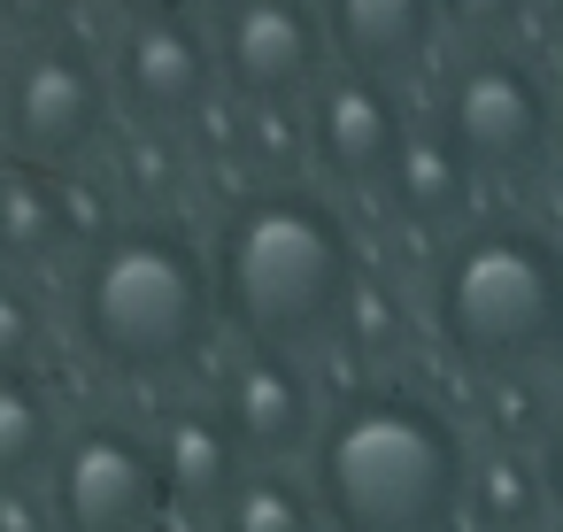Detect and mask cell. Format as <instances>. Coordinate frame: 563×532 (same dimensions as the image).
<instances>
[{
    "instance_id": "2e32d148",
    "label": "cell",
    "mask_w": 563,
    "mask_h": 532,
    "mask_svg": "<svg viewBox=\"0 0 563 532\" xmlns=\"http://www.w3.org/2000/svg\"><path fill=\"white\" fill-rule=\"evenodd\" d=\"M70 232H63V193H55V170L40 163H0V255L9 263H40L55 255Z\"/></svg>"
},
{
    "instance_id": "44dd1931",
    "label": "cell",
    "mask_w": 563,
    "mask_h": 532,
    "mask_svg": "<svg viewBox=\"0 0 563 532\" xmlns=\"http://www.w3.org/2000/svg\"><path fill=\"white\" fill-rule=\"evenodd\" d=\"M32 347H40V317H32V301H24L16 286H0V370H24Z\"/></svg>"
},
{
    "instance_id": "9a60e30c",
    "label": "cell",
    "mask_w": 563,
    "mask_h": 532,
    "mask_svg": "<svg viewBox=\"0 0 563 532\" xmlns=\"http://www.w3.org/2000/svg\"><path fill=\"white\" fill-rule=\"evenodd\" d=\"M548 486L540 463L525 447H486L471 455V486H463V524L471 532H548Z\"/></svg>"
},
{
    "instance_id": "e0dca14e",
    "label": "cell",
    "mask_w": 563,
    "mask_h": 532,
    "mask_svg": "<svg viewBox=\"0 0 563 532\" xmlns=\"http://www.w3.org/2000/svg\"><path fill=\"white\" fill-rule=\"evenodd\" d=\"M55 455V401L32 370H0V494L32 486Z\"/></svg>"
},
{
    "instance_id": "ba28073f",
    "label": "cell",
    "mask_w": 563,
    "mask_h": 532,
    "mask_svg": "<svg viewBox=\"0 0 563 532\" xmlns=\"http://www.w3.org/2000/svg\"><path fill=\"white\" fill-rule=\"evenodd\" d=\"M163 509V463L155 440L124 424H86L55 463V524L63 532H147Z\"/></svg>"
},
{
    "instance_id": "cb8c5ba5",
    "label": "cell",
    "mask_w": 563,
    "mask_h": 532,
    "mask_svg": "<svg viewBox=\"0 0 563 532\" xmlns=\"http://www.w3.org/2000/svg\"><path fill=\"white\" fill-rule=\"evenodd\" d=\"M548 170H555V186H563V124H555V155H548Z\"/></svg>"
},
{
    "instance_id": "7a4b0ae2",
    "label": "cell",
    "mask_w": 563,
    "mask_h": 532,
    "mask_svg": "<svg viewBox=\"0 0 563 532\" xmlns=\"http://www.w3.org/2000/svg\"><path fill=\"white\" fill-rule=\"evenodd\" d=\"M217 309L247 332V347H317L347 324V301L363 286V255L347 217L324 193L263 186L247 193L217 232Z\"/></svg>"
},
{
    "instance_id": "8992f818",
    "label": "cell",
    "mask_w": 563,
    "mask_h": 532,
    "mask_svg": "<svg viewBox=\"0 0 563 532\" xmlns=\"http://www.w3.org/2000/svg\"><path fill=\"white\" fill-rule=\"evenodd\" d=\"M209 47L232 101H255V109H301L332 78V40L317 0H224Z\"/></svg>"
},
{
    "instance_id": "ac0fdd59",
    "label": "cell",
    "mask_w": 563,
    "mask_h": 532,
    "mask_svg": "<svg viewBox=\"0 0 563 532\" xmlns=\"http://www.w3.org/2000/svg\"><path fill=\"white\" fill-rule=\"evenodd\" d=\"M217 532H324V509L309 486H294L286 470H247L232 486V501L217 509Z\"/></svg>"
},
{
    "instance_id": "3957f363",
    "label": "cell",
    "mask_w": 563,
    "mask_h": 532,
    "mask_svg": "<svg viewBox=\"0 0 563 532\" xmlns=\"http://www.w3.org/2000/svg\"><path fill=\"white\" fill-rule=\"evenodd\" d=\"M432 332L455 363L509 378L563 355V240L532 217H471L432 255Z\"/></svg>"
},
{
    "instance_id": "8fae6325",
    "label": "cell",
    "mask_w": 563,
    "mask_h": 532,
    "mask_svg": "<svg viewBox=\"0 0 563 532\" xmlns=\"http://www.w3.org/2000/svg\"><path fill=\"white\" fill-rule=\"evenodd\" d=\"M124 93L140 101V117L155 124H178V117H201L217 101V47L186 24V16H140L124 32Z\"/></svg>"
},
{
    "instance_id": "6da1fadb",
    "label": "cell",
    "mask_w": 563,
    "mask_h": 532,
    "mask_svg": "<svg viewBox=\"0 0 563 532\" xmlns=\"http://www.w3.org/2000/svg\"><path fill=\"white\" fill-rule=\"evenodd\" d=\"M471 486L463 424L417 386H355L317 432V509L332 532H455Z\"/></svg>"
},
{
    "instance_id": "484cf974",
    "label": "cell",
    "mask_w": 563,
    "mask_h": 532,
    "mask_svg": "<svg viewBox=\"0 0 563 532\" xmlns=\"http://www.w3.org/2000/svg\"><path fill=\"white\" fill-rule=\"evenodd\" d=\"M163 9H186V0H163Z\"/></svg>"
},
{
    "instance_id": "4316f807",
    "label": "cell",
    "mask_w": 563,
    "mask_h": 532,
    "mask_svg": "<svg viewBox=\"0 0 563 532\" xmlns=\"http://www.w3.org/2000/svg\"><path fill=\"white\" fill-rule=\"evenodd\" d=\"M555 363H563V355H555Z\"/></svg>"
},
{
    "instance_id": "d6986e66",
    "label": "cell",
    "mask_w": 563,
    "mask_h": 532,
    "mask_svg": "<svg viewBox=\"0 0 563 532\" xmlns=\"http://www.w3.org/2000/svg\"><path fill=\"white\" fill-rule=\"evenodd\" d=\"M486 417H494V447H525V455H532L555 409L525 386V370H509V378H494V409H486Z\"/></svg>"
},
{
    "instance_id": "52a82bcc",
    "label": "cell",
    "mask_w": 563,
    "mask_h": 532,
    "mask_svg": "<svg viewBox=\"0 0 563 532\" xmlns=\"http://www.w3.org/2000/svg\"><path fill=\"white\" fill-rule=\"evenodd\" d=\"M0 117H9V140L24 147V163L40 170H63L70 155H86L109 124V101H101V70L70 47V40H47L32 47L9 86H0Z\"/></svg>"
},
{
    "instance_id": "30bf717a",
    "label": "cell",
    "mask_w": 563,
    "mask_h": 532,
    "mask_svg": "<svg viewBox=\"0 0 563 532\" xmlns=\"http://www.w3.org/2000/svg\"><path fill=\"white\" fill-rule=\"evenodd\" d=\"M224 424H232V440L247 447V455H263V463H278V455H294V447H317V386H309V370L294 363V355H278V347H247L232 370H224Z\"/></svg>"
},
{
    "instance_id": "4fadbf2b",
    "label": "cell",
    "mask_w": 563,
    "mask_h": 532,
    "mask_svg": "<svg viewBox=\"0 0 563 532\" xmlns=\"http://www.w3.org/2000/svg\"><path fill=\"white\" fill-rule=\"evenodd\" d=\"M155 463H163V501L209 509V517H217V509L232 501V486L247 478V447L232 440L224 409H209V401H186V409L163 417Z\"/></svg>"
},
{
    "instance_id": "7402d4cb",
    "label": "cell",
    "mask_w": 563,
    "mask_h": 532,
    "mask_svg": "<svg viewBox=\"0 0 563 532\" xmlns=\"http://www.w3.org/2000/svg\"><path fill=\"white\" fill-rule=\"evenodd\" d=\"M532 463H540V486H548V509L563 517V409L548 417V432H540V447H532Z\"/></svg>"
},
{
    "instance_id": "277c9868",
    "label": "cell",
    "mask_w": 563,
    "mask_h": 532,
    "mask_svg": "<svg viewBox=\"0 0 563 532\" xmlns=\"http://www.w3.org/2000/svg\"><path fill=\"white\" fill-rule=\"evenodd\" d=\"M78 324H86V347L117 370H140V378L178 370L201 355L217 324V270L163 217L109 224V240L86 247Z\"/></svg>"
},
{
    "instance_id": "9c48e42d",
    "label": "cell",
    "mask_w": 563,
    "mask_h": 532,
    "mask_svg": "<svg viewBox=\"0 0 563 532\" xmlns=\"http://www.w3.org/2000/svg\"><path fill=\"white\" fill-rule=\"evenodd\" d=\"M301 124H309V155L332 186H386L401 140H409V109L386 78H355V70H332L309 101H301Z\"/></svg>"
},
{
    "instance_id": "ffe728a7",
    "label": "cell",
    "mask_w": 563,
    "mask_h": 532,
    "mask_svg": "<svg viewBox=\"0 0 563 532\" xmlns=\"http://www.w3.org/2000/svg\"><path fill=\"white\" fill-rule=\"evenodd\" d=\"M525 16H532V0H440V32H455L471 47H501Z\"/></svg>"
},
{
    "instance_id": "7c38bea8",
    "label": "cell",
    "mask_w": 563,
    "mask_h": 532,
    "mask_svg": "<svg viewBox=\"0 0 563 532\" xmlns=\"http://www.w3.org/2000/svg\"><path fill=\"white\" fill-rule=\"evenodd\" d=\"M332 63L355 78H409L440 47V0H317Z\"/></svg>"
},
{
    "instance_id": "5bb4252c",
    "label": "cell",
    "mask_w": 563,
    "mask_h": 532,
    "mask_svg": "<svg viewBox=\"0 0 563 532\" xmlns=\"http://www.w3.org/2000/svg\"><path fill=\"white\" fill-rule=\"evenodd\" d=\"M378 193L394 201L401 224H417V232H448V240H455V232L471 224L478 170L455 155V140H448L440 124H409V140H401V155H394V170H386Z\"/></svg>"
},
{
    "instance_id": "5b68a950",
    "label": "cell",
    "mask_w": 563,
    "mask_h": 532,
    "mask_svg": "<svg viewBox=\"0 0 563 532\" xmlns=\"http://www.w3.org/2000/svg\"><path fill=\"white\" fill-rule=\"evenodd\" d=\"M455 155L478 178H540L555 155V124H563V93L548 86L540 63L509 55V47H463L440 78V117H432Z\"/></svg>"
},
{
    "instance_id": "603a6c76",
    "label": "cell",
    "mask_w": 563,
    "mask_h": 532,
    "mask_svg": "<svg viewBox=\"0 0 563 532\" xmlns=\"http://www.w3.org/2000/svg\"><path fill=\"white\" fill-rule=\"evenodd\" d=\"M0 9H9L16 24H55V16L70 9V0H0Z\"/></svg>"
},
{
    "instance_id": "d4e9b609",
    "label": "cell",
    "mask_w": 563,
    "mask_h": 532,
    "mask_svg": "<svg viewBox=\"0 0 563 532\" xmlns=\"http://www.w3.org/2000/svg\"><path fill=\"white\" fill-rule=\"evenodd\" d=\"M548 9H555V24H563V0H548Z\"/></svg>"
}]
</instances>
